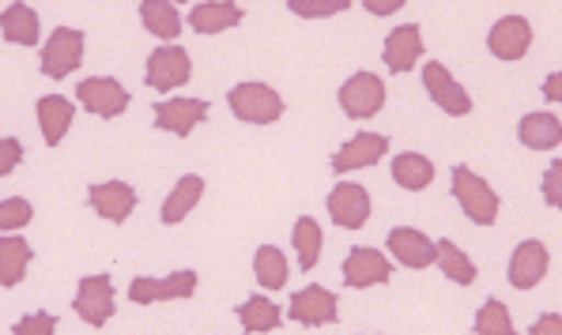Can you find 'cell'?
Segmentation results:
<instances>
[{"label": "cell", "mask_w": 562, "mask_h": 335, "mask_svg": "<svg viewBox=\"0 0 562 335\" xmlns=\"http://www.w3.org/2000/svg\"><path fill=\"white\" fill-rule=\"evenodd\" d=\"M227 102L231 114L249 125H272L283 117V99L268 83H238L235 91H227Z\"/></svg>", "instance_id": "obj_1"}, {"label": "cell", "mask_w": 562, "mask_h": 335, "mask_svg": "<svg viewBox=\"0 0 562 335\" xmlns=\"http://www.w3.org/2000/svg\"><path fill=\"white\" fill-rule=\"evenodd\" d=\"M453 196L461 211L480 227H491L498 219V193L483 177H475L469 166H453Z\"/></svg>", "instance_id": "obj_2"}, {"label": "cell", "mask_w": 562, "mask_h": 335, "mask_svg": "<svg viewBox=\"0 0 562 335\" xmlns=\"http://www.w3.org/2000/svg\"><path fill=\"white\" fill-rule=\"evenodd\" d=\"M83 65V31L76 27H57L54 38L42 49V76L49 80H65Z\"/></svg>", "instance_id": "obj_3"}, {"label": "cell", "mask_w": 562, "mask_h": 335, "mask_svg": "<svg viewBox=\"0 0 562 335\" xmlns=\"http://www.w3.org/2000/svg\"><path fill=\"white\" fill-rule=\"evenodd\" d=\"M382 106H385L382 76L359 72V76H351V80L340 88V109L351 117V122H367V117H374Z\"/></svg>", "instance_id": "obj_4"}, {"label": "cell", "mask_w": 562, "mask_h": 335, "mask_svg": "<svg viewBox=\"0 0 562 335\" xmlns=\"http://www.w3.org/2000/svg\"><path fill=\"white\" fill-rule=\"evenodd\" d=\"M114 282H110V275H88V279H80V287H76V316H80L83 324H91V328H102V324L114 316Z\"/></svg>", "instance_id": "obj_5"}, {"label": "cell", "mask_w": 562, "mask_h": 335, "mask_svg": "<svg viewBox=\"0 0 562 335\" xmlns=\"http://www.w3.org/2000/svg\"><path fill=\"white\" fill-rule=\"evenodd\" d=\"M193 290H196V272H189V268L167 275V279H148V275H140V279L128 282V298H133L136 305L178 302V298H193Z\"/></svg>", "instance_id": "obj_6"}, {"label": "cell", "mask_w": 562, "mask_h": 335, "mask_svg": "<svg viewBox=\"0 0 562 335\" xmlns=\"http://www.w3.org/2000/svg\"><path fill=\"white\" fill-rule=\"evenodd\" d=\"M76 99L83 102V109L94 117H121L128 109V91L121 88L117 80H110V76H91V80H83L80 88H76Z\"/></svg>", "instance_id": "obj_7"}, {"label": "cell", "mask_w": 562, "mask_h": 335, "mask_svg": "<svg viewBox=\"0 0 562 335\" xmlns=\"http://www.w3.org/2000/svg\"><path fill=\"white\" fill-rule=\"evenodd\" d=\"M189 76H193V61H189L186 49L162 46L148 57V72H144V80H148L151 91H175V88H181V83H189Z\"/></svg>", "instance_id": "obj_8"}, {"label": "cell", "mask_w": 562, "mask_h": 335, "mask_svg": "<svg viewBox=\"0 0 562 335\" xmlns=\"http://www.w3.org/2000/svg\"><path fill=\"white\" fill-rule=\"evenodd\" d=\"M423 88L430 91V99H435L438 109H446L449 117H464L472 114V99L469 91L461 88V83L453 80V76L446 72V65L438 61H427L423 65Z\"/></svg>", "instance_id": "obj_9"}, {"label": "cell", "mask_w": 562, "mask_h": 335, "mask_svg": "<svg viewBox=\"0 0 562 335\" xmlns=\"http://www.w3.org/2000/svg\"><path fill=\"white\" fill-rule=\"evenodd\" d=\"M288 316L295 324H306V328H325V324H336L340 321V309H336V294L325 287H306L291 298V309Z\"/></svg>", "instance_id": "obj_10"}, {"label": "cell", "mask_w": 562, "mask_h": 335, "mask_svg": "<svg viewBox=\"0 0 562 335\" xmlns=\"http://www.w3.org/2000/svg\"><path fill=\"white\" fill-rule=\"evenodd\" d=\"M328 215H333L336 227L359 230L370 219V193L356 182H340L328 193Z\"/></svg>", "instance_id": "obj_11"}, {"label": "cell", "mask_w": 562, "mask_h": 335, "mask_svg": "<svg viewBox=\"0 0 562 335\" xmlns=\"http://www.w3.org/2000/svg\"><path fill=\"white\" fill-rule=\"evenodd\" d=\"M389 275H393V264H389L378 249L356 245L348 253V261H344V282H348L351 290L382 287V282H389Z\"/></svg>", "instance_id": "obj_12"}, {"label": "cell", "mask_w": 562, "mask_h": 335, "mask_svg": "<svg viewBox=\"0 0 562 335\" xmlns=\"http://www.w3.org/2000/svg\"><path fill=\"white\" fill-rule=\"evenodd\" d=\"M487 46L498 61H521L532 46V27L525 15H506V20L495 23V31L487 34Z\"/></svg>", "instance_id": "obj_13"}, {"label": "cell", "mask_w": 562, "mask_h": 335, "mask_svg": "<svg viewBox=\"0 0 562 335\" xmlns=\"http://www.w3.org/2000/svg\"><path fill=\"white\" fill-rule=\"evenodd\" d=\"M389 151V140L382 132H359L356 140H348L340 151L333 154V170L336 174H351V170H367L378 166Z\"/></svg>", "instance_id": "obj_14"}, {"label": "cell", "mask_w": 562, "mask_h": 335, "mask_svg": "<svg viewBox=\"0 0 562 335\" xmlns=\"http://www.w3.org/2000/svg\"><path fill=\"white\" fill-rule=\"evenodd\" d=\"M204 117H207L204 99H167L155 106V128L175 132V136H189Z\"/></svg>", "instance_id": "obj_15"}, {"label": "cell", "mask_w": 562, "mask_h": 335, "mask_svg": "<svg viewBox=\"0 0 562 335\" xmlns=\"http://www.w3.org/2000/svg\"><path fill=\"white\" fill-rule=\"evenodd\" d=\"M385 245H389V253L404 264V268H427V264H435V256H438L435 242H430L423 230H412V227L389 230Z\"/></svg>", "instance_id": "obj_16"}, {"label": "cell", "mask_w": 562, "mask_h": 335, "mask_svg": "<svg viewBox=\"0 0 562 335\" xmlns=\"http://www.w3.org/2000/svg\"><path fill=\"white\" fill-rule=\"evenodd\" d=\"M88 204L102 219L110 222H125L128 215L136 208V188L125 185V182H102V185H91L88 188Z\"/></svg>", "instance_id": "obj_17"}, {"label": "cell", "mask_w": 562, "mask_h": 335, "mask_svg": "<svg viewBox=\"0 0 562 335\" xmlns=\"http://www.w3.org/2000/svg\"><path fill=\"white\" fill-rule=\"evenodd\" d=\"M509 282H514L517 290H532L536 282L548 275V249L543 242H521L514 249V256H509Z\"/></svg>", "instance_id": "obj_18"}, {"label": "cell", "mask_w": 562, "mask_h": 335, "mask_svg": "<svg viewBox=\"0 0 562 335\" xmlns=\"http://www.w3.org/2000/svg\"><path fill=\"white\" fill-rule=\"evenodd\" d=\"M423 57V34L415 23H404L385 38V65L389 72H412L415 61Z\"/></svg>", "instance_id": "obj_19"}, {"label": "cell", "mask_w": 562, "mask_h": 335, "mask_svg": "<svg viewBox=\"0 0 562 335\" xmlns=\"http://www.w3.org/2000/svg\"><path fill=\"white\" fill-rule=\"evenodd\" d=\"M241 23V8L231 4V0H204L189 12V27L196 34H220V31H231Z\"/></svg>", "instance_id": "obj_20"}, {"label": "cell", "mask_w": 562, "mask_h": 335, "mask_svg": "<svg viewBox=\"0 0 562 335\" xmlns=\"http://www.w3.org/2000/svg\"><path fill=\"white\" fill-rule=\"evenodd\" d=\"M0 34L12 46H38V15H34V8L23 4V0L8 4L0 12Z\"/></svg>", "instance_id": "obj_21"}, {"label": "cell", "mask_w": 562, "mask_h": 335, "mask_svg": "<svg viewBox=\"0 0 562 335\" xmlns=\"http://www.w3.org/2000/svg\"><path fill=\"white\" fill-rule=\"evenodd\" d=\"M76 117V106L68 99H60V94H46V99H38V125H42V140L49 143V148H57L60 140H65L68 125H72Z\"/></svg>", "instance_id": "obj_22"}, {"label": "cell", "mask_w": 562, "mask_h": 335, "mask_svg": "<svg viewBox=\"0 0 562 335\" xmlns=\"http://www.w3.org/2000/svg\"><path fill=\"white\" fill-rule=\"evenodd\" d=\"M201 196H204V177L186 174L175 188H170L167 204H162V222H167V227H178V222L196 208Z\"/></svg>", "instance_id": "obj_23"}, {"label": "cell", "mask_w": 562, "mask_h": 335, "mask_svg": "<svg viewBox=\"0 0 562 335\" xmlns=\"http://www.w3.org/2000/svg\"><path fill=\"white\" fill-rule=\"evenodd\" d=\"M31 242L23 238H0V287H20L31 268Z\"/></svg>", "instance_id": "obj_24"}, {"label": "cell", "mask_w": 562, "mask_h": 335, "mask_svg": "<svg viewBox=\"0 0 562 335\" xmlns=\"http://www.w3.org/2000/svg\"><path fill=\"white\" fill-rule=\"evenodd\" d=\"M140 20L155 38L175 42L181 34V15L175 8V0H140Z\"/></svg>", "instance_id": "obj_25"}, {"label": "cell", "mask_w": 562, "mask_h": 335, "mask_svg": "<svg viewBox=\"0 0 562 335\" xmlns=\"http://www.w3.org/2000/svg\"><path fill=\"white\" fill-rule=\"evenodd\" d=\"M521 143L532 151H555L562 143V125L555 114H529L521 122Z\"/></svg>", "instance_id": "obj_26"}, {"label": "cell", "mask_w": 562, "mask_h": 335, "mask_svg": "<svg viewBox=\"0 0 562 335\" xmlns=\"http://www.w3.org/2000/svg\"><path fill=\"white\" fill-rule=\"evenodd\" d=\"M393 177H396V185L408 188V193H423V188L435 182V162L423 159V154L404 151L393 159Z\"/></svg>", "instance_id": "obj_27"}, {"label": "cell", "mask_w": 562, "mask_h": 335, "mask_svg": "<svg viewBox=\"0 0 562 335\" xmlns=\"http://www.w3.org/2000/svg\"><path fill=\"white\" fill-rule=\"evenodd\" d=\"M238 321L249 335L272 332L276 324H280V305L268 302V298H249V302L238 305Z\"/></svg>", "instance_id": "obj_28"}, {"label": "cell", "mask_w": 562, "mask_h": 335, "mask_svg": "<svg viewBox=\"0 0 562 335\" xmlns=\"http://www.w3.org/2000/svg\"><path fill=\"white\" fill-rule=\"evenodd\" d=\"M254 272H257V282L268 290H280L288 282V261L276 245H261L254 256Z\"/></svg>", "instance_id": "obj_29"}, {"label": "cell", "mask_w": 562, "mask_h": 335, "mask_svg": "<svg viewBox=\"0 0 562 335\" xmlns=\"http://www.w3.org/2000/svg\"><path fill=\"white\" fill-rule=\"evenodd\" d=\"M295 249H299L302 272H314L317 261H322V227H317L310 215H302L295 222Z\"/></svg>", "instance_id": "obj_30"}, {"label": "cell", "mask_w": 562, "mask_h": 335, "mask_svg": "<svg viewBox=\"0 0 562 335\" xmlns=\"http://www.w3.org/2000/svg\"><path fill=\"white\" fill-rule=\"evenodd\" d=\"M435 249H438V268L446 272V279H453V282H461V287H472L475 282V264L469 261V256L461 253L453 242H435Z\"/></svg>", "instance_id": "obj_31"}, {"label": "cell", "mask_w": 562, "mask_h": 335, "mask_svg": "<svg viewBox=\"0 0 562 335\" xmlns=\"http://www.w3.org/2000/svg\"><path fill=\"white\" fill-rule=\"evenodd\" d=\"M475 332L480 335H514V321H509L506 305L498 302V298H487L480 309V316H475Z\"/></svg>", "instance_id": "obj_32"}, {"label": "cell", "mask_w": 562, "mask_h": 335, "mask_svg": "<svg viewBox=\"0 0 562 335\" xmlns=\"http://www.w3.org/2000/svg\"><path fill=\"white\" fill-rule=\"evenodd\" d=\"M288 8L302 20H325V15L348 12L351 0H288Z\"/></svg>", "instance_id": "obj_33"}, {"label": "cell", "mask_w": 562, "mask_h": 335, "mask_svg": "<svg viewBox=\"0 0 562 335\" xmlns=\"http://www.w3.org/2000/svg\"><path fill=\"white\" fill-rule=\"evenodd\" d=\"M31 219H34V208L23 196H12V200L0 204V230H20V227H27Z\"/></svg>", "instance_id": "obj_34"}, {"label": "cell", "mask_w": 562, "mask_h": 335, "mask_svg": "<svg viewBox=\"0 0 562 335\" xmlns=\"http://www.w3.org/2000/svg\"><path fill=\"white\" fill-rule=\"evenodd\" d=\"M15 335H54L57 332V316L54 313H34V316H23L20 324L12 328Z\"/></svg>", "instance_id": "obj_35"}, {"label": "cell", "mask_w": 562, "mask_h": 335, "mask_svg": "<svg viewBox=\"0 0 562 335\" xmlns=\"http://www.w3.org/2000/svg\"><path fill=\"white\" fill-rule=\"evenodd\" d=\"M20 162H23V143L15 140V136H4V140H0V177L12 174Z\"/></svg>", "instance_id": "obj_36"}, {"label": "cell", "mask_w": 562, "mask_h": 335, "mask_svg": "<svg viewBox=\"0 0 562 335\" xmlns=\"http://www.w3.org/2000/svg\"><path fill=\"white\" fill-rule=\"evenodd\" d=\"M559 177H562V162H551L548 182H543V193H548V204H551V208H559V204H562V196H559Z\"/></svg>", "instance_id": "obj_37"}, {"label": "cell", "mask_w": 562, "mask_h": 335, "mask_svg": "<svg viewBox=\"0 0 562 335\" xmlns=\"http://www.w3.org/2000/svg\"><path fill=\"white\" fill-rule=\"evenodd\" d=\"M362 4H367L370 15H393V12H401L408 0H362Z\"/></svg>", "instance_id": "obj_38"}, {"label": "cell", "mask_w": 562, "mask_h": 335, "mask_svg": "<svg viewBox=\"0 0 562 335\" xmlns=\"http://www.w3.org/2000/svg\"><path fill=\"white\" fill-rule=\"evenodd\" d=\"M532 332L536 335H555V332H562V316H540V321L532 324Z\"/></svg>", "instance_id": "obj_39"}, {"label": "cell", "mask_w": 562, "mask_h": 335, "mask_svg": "<svg viewBox=\"0 0 562 335\" xmlns=\"http://www.w3.org/2000/svg\"><path fill=\"white\" fill-rule=\"evenodd\" d=\"M543 94H548L551 102H559V99H562V76H559V72H551V76H548V88H543Z\"/></svg>", "instance_id": "obj_40"}]
</instances>
